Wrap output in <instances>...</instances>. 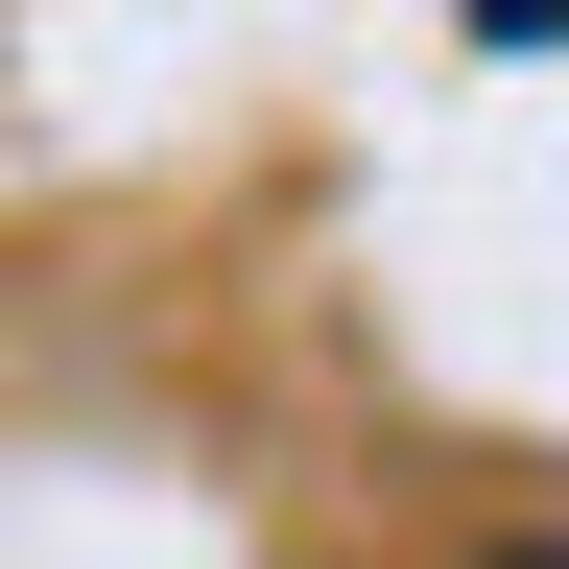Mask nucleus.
<instances>
[{
  "instance_id": "nucleus-1",
  "label": "nucleus",
  "mask_w": 569,
  "mask_h": 569,
  "mask_svg": "<svg viewBox=\"0 0 569 569\" xmlns=\"http://www.w3.org/2000/svg\"><path fill=\"white\" fill-rule=\"evenodd\" d=\"M451 24H475V48H569V0H451Z\"/></svg>"
},
{
  "instance_id": "nucleus-2",
  "label": "nucleus",
  "mask_w": 569,
  "mask_h": 569,
  "mask_svg": "<svg viewBox=\"0 0 569 569\" xmlns=\"http://www.w3.org/2000/svg\"><path fill=\"white\" fill-rule=\"evenodd\" d=\"M475 569H569V522H522V546H475Z\"/></svg>"
}]
</instances>
